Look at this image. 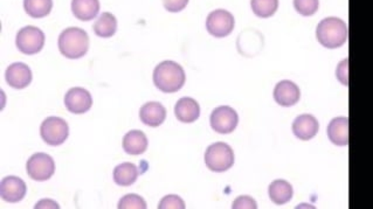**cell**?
Listing matches in <instances>:
<instances>
[{"label":"cell","mask_w":373,"mask_h":209,"mask_svg":"<svg viewBox=\"0 0 373 209\" xmlns=\"http://www.w3.org/2000/svg\"><path fill=\"white\" fill-rule=\"evenodd\" d=\"M40 135L43 142L50 146H59L67 140L69 128L67 122L60 117H48L40 127Z\"/></svg>","instance_id":"8992f818"},{"label":"cell","mask_w":373,"mask_h":209,"mask_svg":"<svg viewBox=\"0 0 373 209\" xmlns=\"http://www.w3.org/2000/svg\"><path fill=\"white\" fill-rule=\"evenodd\" d=\"M139 171L136 165L132 163H123L118 165L114 170V181L118 186L128 187L135 184L139 178Z\"/></svg>","instance_id":"44dd1931"},{"label":"cell","mask_w":373,"mask_h":209,"mask_svg":"<svg viewBox=\"0 0 373 209\" xmlns=\"http://www.w3.org/2000/svg\"><path fill=\"white\" fill-rule=\"evenodd\" d=\"M148 145H149L148 137L144 132L139 131V130L128 132L125 136L123 144H122L125 152L132 156H139L146 152Z\"/></svg>","instance_id":"d6986e66"},{"label":"cell","mask_w":373,"mask_h":209,"mask_svg":"<svg viewBox=\"0 0 373 209\" xmlns=\"http://www.w3.org/2000/svg\"><path fill=\"white\" fill-rule=\"evenodd\" d=\"M273 95L275 102L279 106L289 108L299 103L301 99V90L294 82L285 80V81L279 82L275 85Z\"/></svg>","instance_id":"8fae6325"},{"label":"cell","mask_w":373,"mask_h":209,"mask_svg":"<svg viewBox=\"0 0 373 209\" xmlns=\"http://www.w3.org/2000/svg\"><path fill=\"white\" fill-rule=\"evenodd\" d=\"M71 12L81 22H90L100 12L99 0H71Z\"/></svg>","instance_id":"ac0fdd59"},{"label":"cell","mask_w":373,"mask_h":209,"mask_svg":"<svg viewBox=\"0 0 373 209\" xmlns=\"http://www.w3.org/2000/svg\"><path fill=\"white\" fill-rule=\"evenodd\" d=\"M211 128L221 135L234 131L239 123L238 113L228 106L218 107L211 114Z\"/></svg>","instance_id":"9c48e42d"},{"label":"cell","mask_w":373,"mask_h":209,"mask_svg":"<svg viewBox=\"0 0 373 209\" xmlns=\"http://www.w3.org/2000/svg\"><path fill=\"white\" fill-rule=\"evenodd\" d=\"M139 118L148 127L157 128L165 121L167 109L158 102L146 103L139 110Z\"/></svg>","instance_id":"9a60e30c"},{"label":"cell","mask_w":373,"mask_h":209,"mask_svg":"<svg viewBox=\"0 0 373 209\" xmlns=\"http://www.w3.org/2000/svg\"><path fill=\"white\" fill-rule=\"evenodd\" d=\"M118 207L120 209H146L148 206L142 196L137 194H128L120 200Z\"/></svg>","instance_id":"484cf974"},{"label":"cell","mask_w":373,"mask_h":209,"mask_svg":"<svg viewBox=\"0 0 373 209\" xmlns=\"http://www.w3.org/2000/svg\"><path fill=\"white\" fill-rule=\"evenodd\" d=\"M26 171L33 180L46 181L53 177L55 163L53 158L46 153H36L26 164Z\"/></svg>","instance_id":"52a82bcc"},{"label":"cell","mask_w":373,"mask_h":209,"mask_svg":"<svg viewBox=\"0 0 373 209\" xmlns=\"http://www.w3.org/2000/svg\"><path fill=\"white\" fill-rule=\"evenodd\" d=\"M233 209H256L258 208V203H256L254 199L247 195H242L239 196L238 199H235L233 205H232Z\"/></svg>","instance_id":"83f0119b"},{"label":"cell","mask_w":373,"mask_h":209,"mask_svg":"<svg viewBox=\"0 0 373 209\" xmlns=\"http://www.w3.org/2000/svg\"><path fill=\"white\" fill-rule=\"evenodd\" d=\"M163 3L167 11L177 13V12L183 11L188 6L189 0H163Z\"/></svg>","instance_id":"f546056e"},{"label":"cell","mask_w":373,"mask_h":209,"mask_svg":"<svg viewBox=\"0 0 373 209\" xmlns=\"http://www.w3.org/2000/svg\"><path fill=\"white\" fill-rule=\"evenodd\" d=\"M268 193H269L270 200L275 205L281 206L292 200L294 191H293L292 185L289 184L288 181L279 179V180H274L269 185Z\"/></svg>","instance_id":"ffe728a7"},{"label":"cell","mask_w":373,"mask_h":209,"mask_svg":"<svg viewBox=\"0 0 373 209\" xmlns=\"http://www.w3.org/2000/svg\"><path fill=\"white\" fill-rule=\"evenodd\" d=\"M34 208H59V205L53 200L47 199V200H41V201L38 202L34 206Z\"/></svg>","instance_id":"4dcf8cb0"},{"label":"cell","mask_w":373,"mask_h":209,"mask_svg":"<svg viewBox=\"0 0 373 209\" xmlns=\"http://www.w3.org/2000/svg\"><path fill=\"white\" fill-rule=\"evenodd\" d=\"M186 75L181 64L174 61H163L153 71V83L165 94L177 92L184 87Z\"/></svg>","instance_id":"6da1fadb"},{"label":"cell","mask_w":373,"mask_h":209,"mask_svg":"<svg viewBox=\"0 0 373 209\" xmlns=\"http://www.w3.org/2000/svg\"><path fill=\"white\" fill-rule=\"evenodd\" d=\"M27 192L25 181L18 177H6L1 180L0 185V194L5 201L10 203L22 201Z\"/></svg>","instance_id":"7c38bea8"},{"label":"cell","mask_w":373,"mask_h":209,"mask_svg":"<svg viewBox=\"0 0 373 209\" xmlns=\"http://www.w3.org/2000/svg\"><path fill=\"white\" fill-rule=\"evenodd\" d=\"M160 209H184L185 202L178 195H167L160 200Z\"/></svg>","instance_id":"4316f807"},{"label":"cell","mask_w":373,"mask_h":209,"mask_svg":"<svg viewBox=\"0 0 373 209\" xmlns=\"http://www.w3.org/2000/svg\"><path fill=\"white\" fill-rule=\"evenodd\" d=\"M328 138L336 146L349 144V118L336 117L328 125Z\"/></svg>","instance_id":"e0dca14e"},{"label":"cell","mask_w":373,"mask_h":209,"mask_svg":"<svg viewBox=\"0 0 373 209\" xmlns=\"http://www.w3.org/2000/svg\"><path fill=\"white\" fill-rule=\"evenodd\" d=\"M234 17L226 10H214L206 19L207 32L214 38H226L234 29Z\"/></svg>","instance_id":"ba28073f"},{"label":"cell","mask_w":373,"mask_h":209,"mask_svg":"<svg viewBox=\"0 0 373 209\" xmlns=\"http://www.w3.org/2000/svg\"><path fill=\"white\" fill-rule=\"evenodd\" d=\"M64 106L71 114H85L92 106V97L85 89L75 87L68 90L64 96Z\"/></svg>","instance_id":"30bf717a"},{"label":"cell","mask_w":373,"mask_h":209,"mask_svg":"<svg viewBox=\"0 0 373 209\" xmlns=\"http://www.w3.org/2000/svg\"><path fill=\"white\" fill-rule=\"evenodd\" d=\"M45 34L41 29L34 26H26L19 31L15 38V45L18 50L26 55L39 53L45 46Z\"/></svg>","instance_id":"5b68a950"},{"label":"cell","mask_w":373,"mask_h":209,"mask_svg":"<svg viewBox=\"0 0 373 209\" xmlns=\"http://www.w3.org/2000/svg\"><path fill=\"white\" fill-rule=\"evenodd\" d=\"M251 6L256 17L270 18L277 11L279 0H251Z\"/></svg>","instance_id":"cb8c5ba5"},{"label":"cell","mask_w":373,"mask_h":209,"mask_svg":"<svg viewBox=\"0 0 373 209\" xmlns=\"http://www.w3.org/2000/svg\"><path fill=\"white\" fill-rule=\"evenodd\" d=\"M57 46L64 57L71 60L81 59L89 50L88 34L85 29L69 27L61 32Z\"/></svg>","instance_id":"3957f363"},{"label":"cell","mask_w":373,"mask_h":209,"mask_svg":"<svg viewBox=\"0 0 373 209\" xmlns=\"http://www.w3.org/2000/svg\"><path fill=\"white\" fill-rule=\"evenodd\" d=\"M24 8L31 18H45L53 8V0H24Z\"/></svg>","instance_id":"603a6c76"},{"label":"cell","mask_w":373,"mask_h":209,"mask_svg":"<svg viewBox=\"0 0 373 209\" xmlns=\"http://www.w3.org/2000/svg\"><path fill=\"white\" fill-rule=\"evenodd\" d=\"M205 164L207 168L213 172H226L234 165V152L226 143H214L207 147Z\"/></svg>","instance_id":"277c9868"},{"label":"cell","mask_w":373,"mask_h":209,"mask_svg":"<svg viewBox=\"0 0 373 209\" xmlns=\"http://www.w3.org/2000/svg\"><path fill=\"white\" fill-rule=\"evenodd\" d=\"M32 71L27 64L15 62L6 69V81L12 88L24 89L32 82Z\"/></svg>","instance_id":"5bb4252c"},{"label":"cell","mask_w":373,"mask_h":209,"mask_svg":"<svg viewBox=\"0 0 373 209\" xmlns=\"http://www.w3.org/2000/svg\"><path fill=\"white\" fill-rule=\"evenodd\" d=\"M293 134L301 140H310L320 130V123L313 115H300L293 123Z\"/></svg>","instance_id":"4fadbf2b"},{"label":"cell","mask_w":373,"mask_h":209,"mask_svg":"<svg viewBox=\"0 0 373 209\" xmlns=\"http://www.w3.org/2000/svg\"><path fill=\"white\" fill-rule=\"evenodd\" d=\"M94 33L100 38H111L118 31V19L109 12H104L94 24Z\"/></svg>","instance_id":"7402d4cb"},{"label":"cell","mask_w":373,"mask_h":209,"mask_svg":"<svg viewBox=\"0 0 373 209\" xmlns=\"http://www.w3.org/2000/svg\"><path fill=\"white\" fill-rule=\"evenodd\" d=\"M174 115L181 123H193L200 116V107L196 99L183 97L178 101L174 107Z\"/></svg>","instance_id":"2e32d148"},{"label":"cell","mask_w":373,"mask_h":209,"mask_svg":"<svg viewBox=\"0 0 373 209\" xmlns=\"http://www.w3.org/2000/svg\"><path fill=\"white\" fill-rule=\"evenodd\" d=\"M336 78L344 87L349 85V59H344L338 64L336 69Z\"/></svg>","instance_id":"f1b7e54d"},{"label":"cell","mask_w":373,"mask_h":209,"mask_svg":"<svg viewBox=\"0 0 373 209\" xmlns=\"http://www.w3.org/2000/svg\"><path fill=\"white\" fill-rule=\"evenodd\" d=\"M348 25L343 19L329 17L317 25L316 38L318 43L328 50L341 48L348 40Z\"/></svg>","instance_id":"7a4b0ae2"},{"label":"cell","mask_w":373,"mask_h":209,"mask_svg":"<svg viewBox=\"0 0 373 209\" xmlns=\"http://www.w3.org/2000/svg\"><path fill=\"white\" fill-rule=\"evenodd\" d=\"M294 8L303 17H310L320 8V0H294Z\"/></svg>","instance_id":"d4e9b609"}]
</instances>
